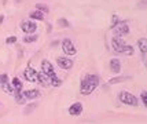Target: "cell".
Returning <instances> with one entry per match:
<instances>
[{"label": "cell", "mask_w": 147, "mask_h": 124, "mask_svg": "<svg viewBox=\"0 0 147 124\" xmlns=\"http://www.w3.org/2000/svg\"><path fill=\"white\" fill-rule=\"evenodd\" d=\"M133 53V47L131 46H125L124 50H122V54H126V55H131Z\"/></svg>", "instance_id": "obj_20"}, {"label": "cell", "mask_w": 147, "mask_h": 124, "mask_svg": "<svg viewBox=\"0 0 147 124\" xmlns=\"http://www.w3.org/2000/svg\"><path fill=\"white\" fill-rule=\"evenodd\" d=\"M36 8L37 10H41V11H44V13H48V6H46V4H41V3H39L37 6H36Z\"/></svg>", "instance_id": "obj_22"}, {"label": "cell", "mask_w": 147, "mask_h": 124, "mask_svg": "<svg viewBox=\"0 0 147 124\" xmlns=\"http://www.w3.org/2000/svg\"><path fill=\"white\" fill-rule=\"evenodd\" d=\"M30 18H33V19H39V21H43V19H44V13H41V11H39V10L32 11Z\"/></svg>", "instance_id": "obj_16"}, {"label": "cell", "mask_w": 147, "mask_h": 124, "mask_svg": "<svg viewBox=\"0 0 147 124\" xmlns=\"http://www.w3.org/2000/svg\"><path fill=\"white\" fill-rule=\"evenodd\" d=\"M21 28H22V31L26 32V33H33V32L36 31L37 25H36L34 22H32V21H22Z\"/></svg>", "instance_id": "obj_7"}, {"label": "cell", "mask_w": 147, "mask_h": 124, "mask_svg": "<svg viewBox=\"0 0 147 124\" xmlns=\"http://www.w3.org/2000/svg\"><path fill=\"white\" fill-rule=\"evenodd\" d=\"M113 28H114V35L116 36H124L129 32V26H128L126 22H117Z\"/></svg>", "instance_id": "obj_3"}, {"label": "cell", "mask_w": 147, "mask_h": 124, "mask_svg": "<svg viewBox=\"0 0 147 124\" xmlns=\"http://www.w3.org/2000/svg\"><path fill=\"white\" fill-rule=\"evenodd\" d=\"M21 94L23 95L25 99H33V98L40 97V93L37 90H28V91H23V93H21Z\"/></svg>", "instance_id": "obj_11"}, {"label": "cell", "mask_w": 147, "mask_h": 124, "mask_svg": "<svg viewBox=\"0 0 147 124\" xmlns=\"http://www.w3.org/2000/svg\"><path fill=\"white\" fill-rule=\"evenodd\" d=\"M36 106H37L36 103H33V105H30V106H28V108L25 109V113H30V112H32V110H33L34 108H36Z\"/></svg>", "instance_id": "obj_27"}, {"label": "cell", "mask_w": 147, "mask_h": 124, "mask_svg": "<svg viewBox=\"0 0 147 124\" xmlns=\"http://www.w3.org/2000/svg\"><path fill=\"white\" fill-rule=\"evenodd\" d=\"M56 61H58V65H59L62 69H70V68L73 66V61H72L70 58H63V57H59Z\"/></svg>", "instance_id": "obj_8"}, {"label": "cell", "mask_w": 147, "mask_h": 124, "mask_svg": "<svg viewBox=\"0 0 147 124\" xmlns=\"http://www.w3.org/2000/svg\"><path fill=\"white\" fill-rule=\"evenodd\" d=\"M37 81H40L44 87H47L50 84V77L47 75H44V73H37Z\"/></svg>", "instance_id": "obj_13"}, {"label": "cell", "mask_w": 147, "mask_h": 124, "mask_svg": "<svg viewBox=\"0 0 147 124\" xmlns=\"http://www.w3.org/2000/svg\"><path fill=\"white\" fill-rule=\"evenodd\" d=\"M58 23H59L61 26H63V28H66V26H69V22H68L66 19H63V18H61V19L58 21Z\"/></svg>", "instance_id": "obj_24"}, {"label": "cell", "mask_w": 147, "mask_h": 124, "mask_svg": "<svg viewBox=\"0 0 147 124\" xmlns=\"http://www.w3.org/2000/svg\"><path fill=\"white\" fill-rule=\"evenodd\" d=\"M21 93H22V91H21ZM21 93H15V101L18 102V103H25L26 99L23 98V95Z\"/></svg>", "instance_id": "obj_19"}, {"label": "cell", "mask_w": 147, "mask_h": 124, "mask_svg": "<svg viewBox=\"0 0 147 124\" xmlns=\"http://www.w3.org/2000/svg\"><path fill=\"white\" fill-rule=\"evenodd\" d=\"M125 46H126V44H125V41L121 39V37H114V39L111 40V47H113V50L117 51V53H122Z\"/></svg>", "instance_id": "obj_6"}, {"label": "cell", "mask_w": 147, "mask_h": 124, "mask_svg": "<svg viewBox=\"0 0 147 124\" xmlns=\"http://www.w3.org/2000/svg\"><path fill=\"white\" fill-rule=\"evenodd\" d=\"M41 69H43V73L47 75L48 77H51V76H54L55 75V70H54L52 63H51L50 61H47V59H44V61L41 62Z\"/></svg>", "instance_id": "obj_4"}, {"label": "cell", "mask_w": 147, "mask_h": 124, "mask_svg": "<svg viewBox=\"0 0 147 124\" xmlns=\"http://www.w3.org/2000/svg\"><path fill=\"white\" fill-rule=\"evenodd\" d=\"M8 83V76L4 73V75H0V84H6Z\"/></svg>", "instance_id": "obj_23"}, {"label": "cell", "mask_w": 147, "mask_h": 124, "mask_svg": "<svg viewBox=\"0 0 147 124\" xmlns=\"http://www.w3.org/2000/svg\"><path fill=\"white\" fill-rule=\"evenodd\" d=\"M62 48H63V51H65V54H68V55L76 54V47H74V44L69 39H65L62 41Z\"/></svg>", "instance_id": "obj_5"}, {"label": "cell", "mask_w": 147, "mask_h": 124, "mask_svg": "<svg viewBox=\"0 0 147 124\" xmlns=\"http://www.w3.org/2000/svg\"><path fill=\"white\" fill-rule=\"evenodd\" d=\"M138 44H139L140 51H142L143 54H146V51H147V39L146 37H142V39L138 40Z\"/></svg>", "instance_id": "obj_14"}, {"label": "cell", "mask_w": 147, "mask_h": 124, "mask_svg": "<svg viewBox=\"0 0 147 124\" xmlns=\"http://www.w3.org/2000/svg\"><path fill=\"white\" fill-rule=\"evenodd\" d=\"M17 41V37L15 36H11V37H7V40H6V43L7 44H11V43H15Z\"/></svg>", "instance_id": "obj_26"}, {"label": "cell", "mask_w": 147, "mask_h": 124, "mask_svg": "<svg viewBox=\"0 0 147 124\" xmlns=\"http://www.w3.org/2000/svg\"><path fill=\"white\" fill-rule=\"evenodd\" d=\"M83 112V105L80 103V102H76V103H73L72 106L69 108V113L70 115H73V116H77Z\"/></svg>", "instance_id": "obj_10"}, {"label": "cell", "mask_w": 147, "mask_h": 124, "mask_svg": "<svg viewBox=\"0 0 147 124\" xmlns=\"http://www.w3.org/2000/svg\"><path fill=\"white\" fill-rule=\"evenodd\" d=\"M50 84L54 85V87H59V85L62 84V81L58 79L56 75H54V76H51V77H50Z\"/></svg>", "instance_id": "obj_17"}, {"label": "cell", "mask_w": 147, "mask_h": 124, "mask_svg": "<svg viewBox=\"0 0 147 124\" xmlns=\"http://www.w3.org/2000/svg\"><path fill=\"white\" fill-rule=\"evenodd\" d=\"M110 69L113 70L114 73H118V72L121 70V63H120V61L116 59V58L111 59V61H110Z\"/></svg>", "instance_id": "obj_12"}, {"label": "cell", "mask_w": 147, "mask_h": 124, "mask_svg": "<svg viewBox=\"0 0 147 124\" xmlns=\"http://www.w3.org/2000/svg\"><path fill=\"white\" fill-rule=\"evenodd\" d=\"M13 87H14L15 93H21L22 91V83H21V80L17 77L13 79Z\"/></svg>", "instance_id": "obj_15"}, {"label": "cell", "mask_w": 147, "mask_h": 124, "mask_svg": "<svg viewBox=\"0 0 147 124\" xmlns=\"http://www.w3.org/2000/svg\"><path fill=\"white\" fill-rule=\"evenodd\" d=\"M125 77H117V79H111L110 80V84H114V83H120V81H124Z\"/></svg>", "instance_id": "obj_25"}, {"label": "cell", "mask_w": 147, "mask_h": 124, "mask_svg": "<svg viewBox=\"0 0 147 124\" xmlns=\"http://www.w3.org/2000/svg\"><path fill=\"white\" fill-rule=\"evenodd\" d=\"M1 88H3V90H4L7 94H13V91H14V90L8 85V83H6V84H1Z\"/></svg>", "instance_id": "obj_21"}, {"label": "cell", "mask_w": 147, "mask_h": 124, "mask_svg": "<svg viewBox=\"0 0 147 124\" xmlns=\"http://www.w3.org/2000/svg\"><path fill=\"white\" fill-rule=\"evenodd\" d=\"M142 102H143L144 105H147V94H146V91H143V93H142Z\"/></svg>", "instance_id": "obj_28"}, {"label": "cell", "mask_w": 147, "mask_h": 124, "mask_svg": "<svg viewBox=\"0 0 147 124\" xmlns=\"http://www.w3.org/2000/svg\"><path fill=\"white\" fill-rule=\"evenodd\" d=\"M120 101L125 103V105H131V106H138V98L135 97V95H132L131 93H128V91H121L120 93Z\"/></svg>", "instance_id": "obj_2"}, {"label": "cell", "mask_w": 147, "mask_h": 124, "mask_svg": "<svg viewBox=\"0 0 147 124\" xmlns=\"http://www.w3.org/2000/svg\"><path fill=\"white\" fill-rule=\"evenodd\" d=\"M36 40H37V35H28V36L23 37V41H25V43H33V41H36Z\"/></svg>", "instance_id": "obj_18"}, {"label": "cell", "mask_w": 147, "mask_h": 124, "mask_svg": "<svg viewBox=\"0 0 147 124\" xmlns=\"http://www.w3.org/2000/svg\"><path fill=\"white\" fill-rule=\"evenodd\" d=\"M99 84V77L95 76V75H88L85 76V79L81 81V85H80V90H81V94L84 95H88L91 94L98 87Z\"/></svg>", "instance_id": "obj_1"}, {"label": "cell", "mask_w": 147, "mask_h": 124, "mask_svg": "<svg viewBox=\"0 0 147 124\" xmlns=\"http://www.w3.org/2000/svg\"><path fill=\"white\" fill-rule=\"evenodd\" d=\"M23 75H25L26 80H29V81H37V72L32 68H26Z\"/></svg>", "instance_id": "obj_9"}, {"label": "cell", "mask_w": 147, "mask_h": 124, "mask_svg": "<svg viewBox=\"0 0 147 124\" xmlns=\"http://www.w3.org/2000/svg\"><path fill=\"white\" fill-rule=\"evenodd\" d=\"M117 22H118V18H117V15H114L113 17V26H114Z\"/></svg>", "instance_id": "obj_29"}]
</instances>
